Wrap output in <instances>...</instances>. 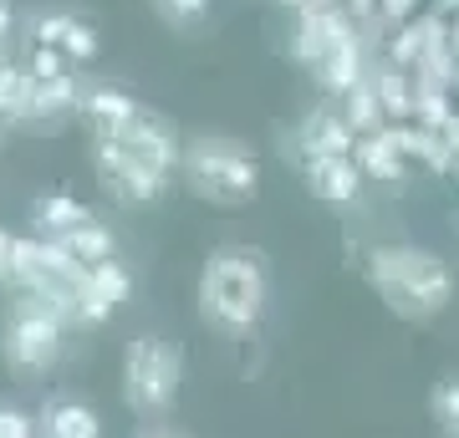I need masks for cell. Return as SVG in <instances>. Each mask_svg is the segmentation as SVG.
<instances>
[{
    "instance_id": "8992f818",
    "label": "cell",
    "mask_w": 459,
    "mask_h": 438,
    "mask_svg": "<svg viewBox=\"0 0 459 438\" xmlns=\"http://www.w3.org/2000/svg\"><path fill=\"white\" fill-rule=\"evenodd\" d=\"M92 168H98L102 189L117 199V204H153V199L169 189L164 174H153V168H143V163H133L123 148H117V138H92Z\"/></svg>"
},
{
    "instance_id": "4fadbf2b",
    "label": "cell",
    "mask_w": 459,
    "mask_h": 438,
    "mask_svg": "<svg viewBox=\"0 0 459 438\" xmlns=\"http://www.w3.org/2000/svg\"><path fill=\"white\" fill-rule=\"evenodd\" d=\"M31 98H36V77L31 66H16L0 56V128H11L21 117H31Z\"/></svg>"
},
{
    "instance_id": "9c48e42d",
    "label": "cell",
    "mask_w": 459,
    "mask_h": 438,
    "mask_svg": "<svg viewBox=\"0 0 459 438\" xmlns=\"http://www.w3.org/2000/svg\"><path fill=\"white\" fill-rule=\"evenodd\" d=\"M77 113L87 117V128H92V138H117V133L128 128L133 117L143 113L138 102L123 92V87H87L82 92V107Z\"/></svg>"
},
{
    "instance_id": "484cf974",
    "label": "cell",
    "mask_w": 459,
    "mask_h": 438,
    "mask_svg": "<svg viewBox=\"0 0 459 438\" xmlns=\"http://www.w3.org/2000/svg\"><path fill=\"white\" fill-rule=\"evenodd\" d=\"M11 21H16V16H11V5H5V0H0V41H5V36H11Z\"/></svg>"
},
{
    "instance_id": "5bb4252c",
    "label": "cell",
    "mask_w": 459,
    "mask_h": 438,
    "mask_svg": "<svg viewBox=\"0 0 459 438\" xmlns=\"http://www.w3.org/2000/svg\"><path fill=\"white\" fill-rule=\"evenodd\" d=\"M322 87L327 92H358L362 87V56L347 36L327 41V51H322Z\"/></svg>"
},
{
    "instance_id": "44dd1931",
    "label": "cell",
    "mask_w": 459,
    "mask_h": 438,
    "mask_svg": "<svg viewBox=\"0 0 459 438\" xmlns=\"http://www.w3.org/2000/svg\"><path fill=\"white\" fill-rule=\"evenodd\" d=\"M153 11L164 21H174V26H195V21L210 11V0H153Z\"/></svg>"
},
{
    "instance_id": "2e32d148",
    "label": "cell",
    "mask_w": 459,
    "mask_h": 438,
    "mask_svg": "<svg viewBox=\"0 0 459 438\" xmlns=\"http://www.w3.org/2000/svg\"><path fill=\"white\" fill-rule=\"evenodd\" d=\"M62 245H66L77 260H82V265H98V260H113V255H117V235L102 225V219H87V225H77Z\"/></svg>"
},
{
    "instance_id": "3957f363",
    "label": "cell",
    "mask_w": 459,
    "mask_h": 438,
    "mask_svg": "<svg viewBox=\"0 0 459 438\" xmlns=\"http://www.w3.org/2000/svg\"><path fill=\"white\" fill-rule=\"evenodd\" d=\"M66 331H72V316L51 296L16 291L0 311V362H5V373L21 377V382L47 377L62 362Z\"/></svg>"
},
{
    "instance_id": "7c38bea8",
    "label": "cell",
    "mask_w": 459,
    "mask_h": 438,
    "mask_svg": "<svg viewBox=\"0 0 459 438\" xmlns=\"http://www.w3.org/2000/svg\"><path fill=\"white\" fill-rule=\"evenodd\" d=\"M92 214H87L82 199H72V194H41L31 204V225L41 240H66L77 225H87Z\"/></svg>"
},
{
    "instance_id": "ba28073f",
    "label": "cell",
    "mask_w": 459,
    "mask_h": 438,
    "mask_svg": "<svg viewBox=\"0 0 459 438\" xmlns=\"http://www.w3.org/2000/svg\"><path fill=\"white\" fill-rule=\"evenodd\" d=\"M128 291H133V276L117 255L87 265V280H82V291H77V326H102L128 301Z\"/></svg>"
},
{
    "instance_id": "ffe728a7",
    "label": "cell",
    "mask_w": 459,
    "mask_h": 438,
    "mask_svg": "<svg viewBox=\"0 0 459 438\" xmlns=\"http://www.w3.org/2000/svg\"><path fill=\"white\" fill-rule=\"evenodd\" d=\"M62 51L72 56V62H92V56H98V31H92V26H82V21L72 16V26H66V41H62Z\"/></svg>"
},
{
    "instance_id": "52a82bcc",
    "label": "cell",
    "mask_w": 459,
    "mask_h": 438,
    "mask_svg": "<svg viewBox=\"0 0 459 438\" xmlns=\"http://www.w3.org/2000/svg\"><path fill=\"white\" fill-rule=\"evenodd\" d=\"M117 148H123V153H128L133 163H143V168H153V174H174V168H179L184 163V153H179V138H174V128H169L164 117L159 113H138L128 123V128L117 133Z\"/></svg>"
},
{
    "instance_id": "9a60e30c",
    "label": "cell",
    "mask_w": 459,
    "mask_h": 438,
    "mask_svg": "<svg viewBox=\"0 0 459 438\" xmlns=\"http://www.w3.org/2000/svg\"><path fill=\"white\" fill-rule=\"evenodd\" d=\"M72 107H82V87H77L72 72H62V77H36L31 117H62Z\"/></svg>"
},
{
    "instance_id": "e0dca14e",
    "label": "cell",
    "mask_w": 459,
    "mask_h": 438,
    "mask_svg": "<svg viewBox=\"0 0 459 438\" xmlns=\"http://www.w3.org/2000/svg\"><path fill=\"white\" fill-rule=\"evenodd\" d=\"M352 138H358V128L347 123V117H312V138H307V148H312V159H322V153H347L352 148Z\"/></svg>"
},
{
    "instance_id": "7402d4cb",
    "label": "cell",
    "mask_w": 459,
    "mask_h": 438,
    "mask_svg": "<svg viewBox=\"0 0 459 438\" xmlns=\"http://www.w3.org/2000/svg\"><path fill=\"white\" fill-rule=\"evenodd\" d=\"M0 438H41V423L31 413H21V408L0 403Z\"/></svg>"
},
{
    "instance_id": "8fae6325",
    "label": "cell",
    "mask_w": 459,
    "mask_h": 438,
    "mask_svg": "<svg viewBox=\"0 0 459 438\" xmlns=\"http://www.w3.org/2000/svg\"><path fill=\"white\" fill-rule=\"evenodd\" d=\"M36 423H41V438H102L98 408H87L82 398H51Z\"/></svg>"
},
{
    "instance_id": "4316f807",
    "label": "cell",
    "mask_w": 459,
    "mask_h": 438,
    "mask_svg": "<svg viewBox=\"0 0 459 438\" xmlns=\"http://www.w3.org/2000/svg\"><path fill=\"white\" fill-rule=\"evenodd\" d=\"M133 438H179V434H169V428H153V423H148V428H138Z\"/></svg>"
},
{
    "instance_id": "6da1fadb",
    "label": "cell",
    "mask_w": 459,
    "mask_h": 438,
    "mask_svg": "<svg viewBox=\"0 0 459 438\" xmlns=\"http://www.w3.org/2000/svg\"><path fill=\"white\" fill-rule=\"evenodd\" d=\"M199 322L220 337H250L271 306V271L255 245H214L199 265Z\"/></svg>"
},
{
    "instance_id": "277c9868",
    "label": "cell",
    "mask_w": 459,
    "mask_h": 438,
    "mask_svg": "<svg viewBox=\"0 0 459 438\" xmlns=\"http://www.w3.org/2000/svg\"><path fill=\"white\" fill-rule=\"evenodd\" d=\"M189 194L204 199V204H220V210H240L261 194V163L246 143H235L225 133H199L184 148L179 163Z\"/></svg>"
},
{
    "instance_id": "603a6c76",
    "label": "cell",
    "mask_w": 459,
    "mask_h": 438,
    "mask_svg": "<svg viewBox=\"0 0 459 438\" xmlns=\"http://www.w3.org/2000/svg\"><path fill=\"white\" fill-rule=\"evenodd\" d=\"M66 26H72V16H36V26H31V41H36V47H56V51H62V41H66Z\"/></svg>"
},
{
    "instance_id": "30bf717a",
    "label": "cell",
    "mask_w": 459,
    "mask_h": 438,
    "mask_svg": "<svg viewBox=\"0 0 459 438\" xmlns=\"http://www.w3.org/2000/svg\"><path fill=\"white\" fill-rule=\"evenodd\" d=\"M307 184H312L316 199H327V204H352L362 189V168L347 153H322V159L307 163Z\"/></svg>"
},
{
    "instance_id": "7a4b0ae2",
    "label": "cell",
    "mask_w": 459,
    "mask_h": 438,
    "mask_svg": "<svg viewBox=\"0 0 459 438\" xmlns=\"http://www.w3.org/2000/svg\"><path fill=\"white\" fill-rule=\"evenodd\" d=\"M368 286L403 322H434L455 301V271L424 245H377L368 255Z\"/></svg>"
},
{
    "instance_id": "83f0119b",
    "label": "cell",
    "mask_w": 459,
    "mask_h": 438,
    "mask_svg": "<svg viewBox=\"0 0 459 438\" xmlns=\"http://www.w3.org/2000/svg\"><path fill=\"white\" fill-rule=\"evenodd\" d=\"M281 5H296V0H281Z\"/></svg>"
},
{
    "instance_id": "5b68a950",
    "label": "cell",
    "mask_w": 459,
    "mask_h": 438,
    "mask_svg": "<svg viewBox=\"0 0 459 438\" xmlns=\"http://www.w3.org/2000/svg\"><path fill=\"white\" fill-rule=\"evenodd\" d=\"M179 382H184V357L169 337H143L128 341L123 352V403L138 418H164L169 408L179 403Z\"/></svg>"
},
{
    "instance_id": "ac0fdd59",
    "label": "cell",
    "mask_w": 459,
    "mask_h": 438,
    "mask_svg": "<svg viewBox=\"0 0 459 438\" xmlns=\"http://www.w3.org/2000/svg\"><path fill=\"white\" fill-rule=\"evenodd\" d=\"M429 413H434L444 438H459V377H444L439 388L429 392Z\"/></svg>"
},
{
    "instance_id": "cb8c5ba5",
    "label": "cell",
    "mask_w": 459,
    "mask_h": 438,
    "mask_svg": "<svg viewBox=\"0 0 459 438\" xmlns=\"http://www.w3.org/2000/svg\"><path fill=\"white\" fill-rule=\"evenodd\" d=\"M62 72H66V51H56V47L31 51V77H62Z\"/></svg>"
},
{
    "instance_id": "d4e9b609",
    "label": "cell",
    "mask_w": 459,
    "mask_h": 438,
    "mask_svg": "<svg viewBox=\"0 0 459 438\" xmlns=\"http://www.w3.org/2000/svg\"><path fill=\"white\" fill-rule=\"evenodd\" d=\"M11 250H16V235L0 229V280H5V271H11Z\"/></svg>"
},
{
    "instance_id": "d6986e66",
    "label": "cell",
    "mask_w": 459,
    "mask_h": 438,
    "mask_svg": "<svg viewBox=\"0 0 459 438\" xmlns=\"http://www.w3.org/2000/svg\"><path fill=\"white\" fill-rule=\"evenodd\" d=\"M362 168H368V174H383V179H398L403 163H398V153H394V138H368V143H362Z\"/></svg>"
}]
</instances>
